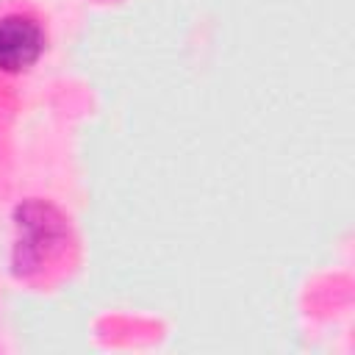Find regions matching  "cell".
Returning <instances> with one entry per match:
<instances>
[{
  "mask_svg": "<svg viewBox=\"0 0 355 355\" xmlns=\"http://www.w3.org/2000/svg\"><path fill=\"white\" fill-rule=\"evenodd\" d=\"M69 241L64 214L47 200H22L14 208V247L11 272L17 277H36L53 266Z\"/></svg>",
  "mask_w": 355,
  "mask_h": 355,
  "instance_id": "obj_1",
  "label": "cell"
},
{
  "mask_svg": "<svg viewBox=\"0 0 355 355\" xmlns=\"http://www.w3.org/2000/svg\"><path fill=\"white\" fill-rule=\"evenodd\" d=\"M47 44L42 22L28 11H8L0 17V72L17 75L31 69Z\"/></svg>",
  "mask_w": 355,
  "mask_h": 355,
  "instance_id": "obj_2",
  "label": "cell"
}]
</instances>
